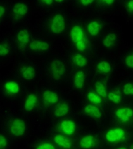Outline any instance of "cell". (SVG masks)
<instances>
[{"instance_id":"13","label":"cell","mask_w":133,"mask_h":149,"mask_svg":"<svg viewBox=\"0 0 133 149\" xmlns=\"http://www.w3.org/2000/svg\"><path fill=\"white\" fill-rule=\"evenodd\" d=\"M80 144L81 147L88 149L95 145V139L92 136H87L81 140Z\"/></svg>"},{"instance_id":"10","label":"cell","mask_w":133,"mask_h":149,"mask_svg":"<svg viewBox=\"0 0 133 149\" xmlns=\"http://www.w3.org/2000/svg\"><path fill=\"white\" fill-rule=\"evenodd\" d=\"M54 141L59 146L65 148H70L72 146L71 141L61 135H57L54 137Z\"/></svg>"},{"instance_id":"29","label":"cell","mask_w":133,"mask_h":149,"mask_svg":"<svg viewBox=\"0 0 133 149\" xmlns=\"http://www.w3.org/2000/svg\"><path fill=\"white\" fill-rule=\"evenodd\" d=\"M76 47L78 49V50L81 52H83L84 50H85L86 49V45L85 43L83 40H82L81 41L78 42L76 44Z\"/></svg>"},{"instance_id":"34","label":"cell","mask_w":133,"mask_h":149,"mask_svg":"<svg viewBox=\"0 0 133 149\" xmlns=\"http://www.w3.org/2000/svg\"><path fill=\"white\" fill-rule=\"evenodd\" d=\"M5 12V9L4 7L2 6H0V17H2L3 16Z\"/></svg>"},{"instance_id":"32","label":"cell","mask_w":133,"mask_h":149,"mask_svg":"<svg viewBox=\"0 0 133 149\" xmlns=\"http://www.w3.org/2000/svg\"><path fill=\"white\" fill-rule=\"evenodd\" d=\"M126 63L129 67L133 68V56H130L127 57Z\"/></svg>"},{"instance_id":"1","label":"cell","mask_w":133,"mask_h":149,"mask_svg":"<svg viewBox=\"0 0 133 149\" xmlns=\"http://www.w3.org/2000/svg\"><path fill=\"white\" fill-rule=\"evenodd\" d=\"M51 72L54 79L59 80L66 72V68L62 61L59 59L52 61L50 64Z\"/></svg>"},{"instance_id":"12","label":"cell","mask_w":133,"mask_h":149,"mask_svg":"<svg viewBox=\"0 0 133 149\" xmlns=\"http://www.w3.org/2000/svg\"><path fill=\"white\" fill-rule=\"evenodd\" d=\"M44 99L47 102L51 103V104H54L57 102V101L59 100L58 96L55 92H52L49 90H46L44 92L43 95Z\"/></svg>"},{"instance_id":"5","label":"cell","mask_w":133,"mask_h":149,"mask_svg":"<svg viewBox=\"0 0 133 149\" xmlns=\"http://www.w3.org/2000/svg\"><path fill=\"white\" fill-rule=\"evenodd\" d=\"M116 116L123 122L128 121L133 115V111L129 108H125L118 110L116 111Z\"/></svg>"},{"instance_id":"36","label":"cell","mask_w":133,"mask_h":149,"mask_svg":"<svg viewBox=\"0 0 133 149\" xmlns=\"http://www.w3.org/2000/svg\"><path fill=\"white\" fill-rule=\"evenodd\" d=\"M128 7L130 9L133 10V1H131L129 3H128Z\"/></svg>"},{"instance_id":"26","label":"cell","mask_w":133,"mask_h":149,"mask_svg":"<svg viewBox=\"0 0 133 149\" xmlns=\"http://www.w3.org/2000/svg\"><path fill=\"white\" fill-rule=\"evenodd\" d=\"M108 98H109V100L112 101L116 104H118L121 102V96L116 95L113 93H110L108 94Z\"/></svg>"},{"instance_id":"16","label":"cell","mask_w":133,"mask_h":149,"mask_svg":"<svg viewBox=\"0 0 133 149\" xmlns=\"http://www.w3.org/2000/svg\"><path fill=\"white\" fill-rule=\"evenodd\" d=\"M85 81V75L83 71H78L75 76V85L78 89L83 88Z\"/></svg>"},{"instance_id":"35","label":"cell","mask_w":133,"mask_h":149,"mask_svg":"<svg viewBox=\"0 0 133 149\" xmlns=\"http://www.w3.org/2000/svg\"><path fill=\"white\" fill-rule=\"evenodd\" d=\"M41 1L47 5H50L51 4H52L53 2L52 0H44V1Z\"/></svg>"},{"instance_id":"37","label":"cell","mask_w":133,"mask_h":149,"mask_svg":"<svg viewBox=\"0 0 133 149\" xmlns=\"http://www.w3.org/2000/svg\"><path fill=\"white\" fill-rule=\"evenodd\" d=\"M106 3H107L108 5H111L114 2L113 0H106L105 1Z\"/></svg>"},{"instance_id":"31","label":"cell","mask_w":133,"mask_h":149,"mask_svg":"<svg viewBox=\"0 0 133 149\" xmlns=\"http://www.w3.org/2000/svg\"><path fill=\"white\" fill-rule=\"evenodd\" d=\"M7 140L5 137L0 134V148L5 147L7 146Z\"/></svg>"},{"instance_id":"15","label":"cell","mask_w":133,"mask_h":149,"mask_svg":"<svg viewBox=\"0 0 133 149\" xmlns=\"http://www.w3.org/2000/svg\"><path fill=\"white\" fill-rule=\"evenodd\" d=\"M85 112L88 114L96 118H100L102 116V113L98 108L92 105H88L85 108Z\"/></svg>"},{"instance_id":"7","label":"cell","mask_w":133,"mask_h":149,"mask_svg":"<svg viewBox=\"0 0 133 149\" xmlns=\"http://www.w3.org/2000/svg\"><path fill=\"white\" fill-rule=\"evenodd\" d=\"M30 49L34 51H45L48 49L49 45L40 40H34L30 43Z\"/></svg>"},{"instance_id":"27","label":"cell","mask_w":133,"mask_h":149,"mask_svg":"<svg viewBox=\"0 0 133 149\" xmlns=\"http://www.w3.org/2000/svg\"><path fill=\"white\" fill-rule=\"evenodd\" d=\"M124 92L126 95H133V84L127 83L124 87Z\"/></svg>"},{"instance_id":"6","label":"cell","mask_w":133,"mask_h":149,"mask_svg":"<svg viewBox=\"0 0 133 149\" xmlns=\"http://www.w3.org/2000/svg\"><path fill=\"white\" fill-rule=\"evenodd\" d=\"M61 127L64 133L68 135H70L74 133L76 130V124L73 121L66 120L62 122Z\"/></svg>"},{"instance_id":"23","label":"cell","mask_w":133,"mask_h":149,"mask_svg":"<svg viewBox=\"0 0 133 149\" xmlns=\"http://www.w3.org/2000/svg\"><path fill=\"white\" fill-rule=\"evenodd\" d=\"M116 39H117V36L114 33H110L108 35L106 38L104 39L103 41L104 45L106 47H111V45H113L114 42H115Z\"/></svg>"},{"instance_id":"8","label":"cell","mask_w":133,"mask_h":149,"mask_svg":"<svg viewBox=\"0 0 133 149\" xmlns=\"http://www.w3.org/2000/svg\"><path fill=\"white\" fill-rule=\"evenodd\" d=\"M71 36L72 40L75 43H77L82 40L84 34L81 28L79 26H74L71 30Z\"/></svg>"},{"instance_id":"24","label":"cell","mask_w":133,"mask_h":149,"mask_svg":"<svg viewBox=\"0 0 133 149\" xmlns=\"http://www.w3.org/2000/svg\"><path fill=\"white\" fill-rule=\"evenodd\" d=\"M97 68L101 72L103 73H107L111 70V66L107 61H102L99 63Z\"/></svg>"},{"instance_id":"33","label":"cell","mask_w":133,"mask_h":149,"mask_svg":"<svg viewBox=\"0 0 133 149\" xmlns=\"http://www.w3.org/2000/svg\"><path fill=\"white\" fill-rule=\"evenodd\" d=\"M93 2V0H81V2L83 4V5L88 6L89 4L92 3Z\"/></svg>"},{"instance_id":"22","label":"cell","mask_w":133,"mask_h":149,"mask_svg":"<svg viewBox=\"0 0 133 149\" xmlns=\"http://www.w3.org/2000/svg\"><path fill=\"white\" fill-rule=\"evenodd\" d=\"M73 61L79 67H83L87 64V60L85 57L79 54H77L73 57Z\"/></svg>"},{"instance_id":"38","label":"cell","mask_w":133,"mask_h":149,"mask_svg":"<svg viewBox=\"0 0 133 149\" xmlns=\"http://www.w3.org/2000/svg\"><path fill=\"white\" fill-rule=\"evenodd\" d=\"M119 149H127L126 148H120Z\"/></svg>"},{"instance_id":"2","label":"cell","mask_w":133,"mask_h":149,"mask_svg":"<svg viewBox=\"0 0 133 149\" xmlns=\"http://www.w3.org/2000/svg\"><path fill=\"white\" fill-rule=\"evenodd\" d=\"M65 29V22L63 17L61 14L56 15L52 21L51 29L53 33L60 34Z\"/></svg>"},{"instance_id":"14","label":"cell","mask_w":133,"mask_h":149,"mask_svg":"<svg viewBox=\"0 0 133 149\" xmlns=\"http://www.w3.org/2000/svg\"><path fill=\"white\" fill-rule=\"evenodd\" d=\"M37 98L34 94H31L28 96V98L26 99V102L25 104V108L27 111H31L33 109L36 104Z\"/></svg>"},{"instance_id":"3","label":"cell","mask_w":133,"mask_h":149,"mask_svg":"<svg viewBox=\"0 0 133 149\" xmlns=\"http://www.w3.org/2000/svg\"><path fill=\"white\" fill-rule=\"evenodd\" d=\"M26 130V126L22 120L16 119L13 122L11 126V131L14 135L16 136H22Z\"/></svg>"},{"instance_id":"17","label":"cell","mask_w":133,"mask_h":149,"mask_svg":"<svg viewBox=\"0 0 133 149\" xmlns=\"http://www.w3.org/2000/svg\"><path fill=\"white\" fill-rule=\"evenodd\" d=\"M22 76L26 80H32L34 78L36 75L34 68L31 66H28L24 68L22 71Z\"/></svg>"},{"instance_id":"21","label":"cell","mask_w":133,"mask_h":149,"mask_svg":"<svg viewBox=\"0 0 133 149\" xmlns=\"http://www.w3.org/2000/svg\"><path fill=\"white\" fill-rule=\"evenodd\" d=\"M95 87L97 93L104 98H106L107 96V91L105 88V87L101 82L98 81L95 83Z\"/></svg>"},{"instance_id":"25","label":"cell","mask_w":133,"mask_h":149,"mask_svg":"<svg viewBox=\"0 0 133 149\" xmlns=\"http://www.w3.org/2000/svg\"><path fill=\"white\" fill-rule=\"evenodd\" d=\"M88 98L89 100L95 104H100L102 102V99L99 96L92 92H90L88 94Z\"/></svg>"},{"instance_id":"20","label":"cell","mask_w":133,"mask_h":149,"mask_svg":"<svg viewBox=\"0 0 133 149\" xmlns=\"http://www.w3.org/2000/svg\"><path fill=\"white\" fill-rule=\"evenodd\" d=\"M101 28L100 25L97 22H93L88 25V31L91 35L96 36L98 35Z\"/></svg>"},{"instance_id":"19","label":"cell","mask_w":133,"mask_h":149,"mask_svg":"<svg viewBox=\"0 0 133 149\" xmlns=\"http://www.w3.org/2000/svg\"><path fill=\"white\" fill-rule=\"evenodd\" d=\"M5 88L8 92L12 93H17L19 92V86L16 82L8 81L6 83Z\"/></svg>"},{"instance_id":"4","label":"cell","mask_w":133,"mask_h":149,"mask_svg":"<svg viewBox=\"0 0 133 149\" xmlns=\"http://www.w3.org/2000/svg\"><path fill=\"white\" fill-rule=\"evenodd\" d=\"M125 132L122 129L117 128L111 130L106 135V139L110 142H114L121 140L124 136Z\"/></svg>"},{"instance_id":"30","label":"cell","mask_w":133,"mask_h":149,"mask_svg":"<svg viewBox=\"0 0 133 149\" xmlns=\"http://www.w3.org/2000/svg\"><path fill=\"white\" fill-rule=\"evenodd\" d=\"M37 149H55V148L52 144H44L40 145Z\"/></svg>"},{"instance_id":"40","label":"cell","mask_w":133,"mask_h":149,"mask_svg":"<svg viewBox=\"0 0 133 149\" xmlns=\"http://www.w3.org/2000/svg\"><path fill=\"white\" fill-rule=\"evenodd\" d=\"M131 149H133V145H132L131 146V148H130Z\"/></svg>"},{"instance_id":"28","label":"cell","mask_w":133,"mask_h":149,"mask_svg":"<svg viewBox=\"0 0 133 149\" xmlns=\"http://www.w3.org/2000/svg\"><path fill=\"white\" fill-rule=\"evenodd\" d=\"M9 52V49L7 45L0 44V56H7Z\"/></svg>"},{"instance_id":"11","label":"cell","mask_w":133,"mask_h":149,"mask_svg":"<svg viewBox=\"0 0 133 149\" xmlns=\"http://www.w3.org/2000/svg\"><path fill=\"white\" fill-rule=\"evenodd\" d=\"M28 7L23 3H18L13 7V13L19 16H25L28 13Z\"/></svg>"},{"instance_id":"9","label":"cell","mask_w":133,"mask_h":149,"mask_svg":"<svg viewBox=\"0 0 133 149\" xmlns=\"http://www.w3.org/2000/svg\"><path fill=\"white\" fill-rule=\"evenodd\" d=\"M69 111V106L65 102H61L56 106L54 114L57 117H62L66 115Z\"/></svg>"},{"instance_id":"39","label":"cell","mask_w":133,"mask_h":149,"mask_svg":"<svg viewBox=\"0 0 133 149\" xmlns=\"http://www.w3.org/2000/svg\"><path fill=\"white\" fill-rule=\"evenodd\" d=\"M56 2H62V1H56Z\"/></svg>"},{"instance_id":"18","label":"cell","mask_w":133,"mask_h":149,"mask_svg":"<svg viewBox=\"0 0 133 149\" xmlns=\"http://www.w3.org/2000/svg\"><path fill=\"white\" fill-rule=\"evenodd\" d=\"M18 40L23 44L28 43L29 42L30 35L27 30H21L17 35Z\"/></svg>"}]
</instances>
